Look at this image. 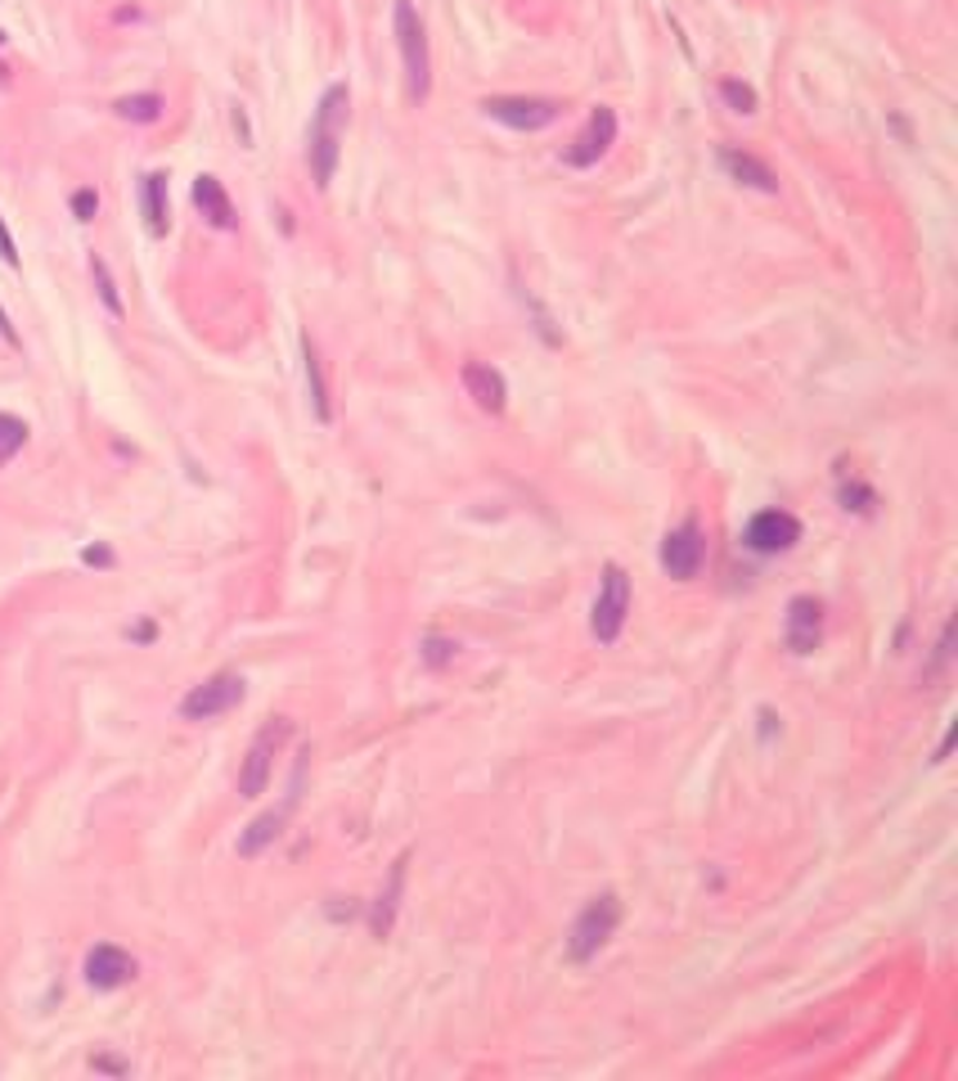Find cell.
<instances>
[{"label":"cell","instance_id":"9a60e30c","mask_svg":"<svg viewBox=\"0 0 958 1081\" xmlns=\"http://www.w3.org/2000/svg\"><path fill=\"white\" fill-rule=\"evenodd\" d=\"M721 167L739 181V185H747V189H761V194H779V176H774V167L770 163H761L756 154H747V149H721Z\"/></svg>","mask_w":958,"mask_h":1081},{"label":"cell","instance_id":"d6986e66","mask_svg":"<svg viewBox=\"0 0 958 1081\" xmlns=\"http://www.w3.org/2000/svg\"><path fill=\"white\" fill-rule=\"evenodd\" d=\"M302 361H306V392H311V410H315V419H320V423H329V419H333V410H329V383H324V366H320V352H315V343H311V339H302Z\"/></svg>","mask_w":958,"mask_h":1081},{"label":"cell","instance_id":"d6a6232c","mask_svg":"<svg viewBox=\"0 0 958 1081\" xmlns=\"http://www.w3.org/2000/svg\"><path fill=\"white\" fill-rule=\"evenodd\" d=\"M0 46H6V32H0Z\"/></svg>","mask_w":958,"mask_h":1081},{"label":"cell","instance_id":"ba28073f","mask_svg":"<svg viewBox=\"0 0 958 1081\" xmlns=\"http://www.w3.org/2000/svg\"><path fill=\"white\" fill-rule=\"evenodd\" d=\"M302 776H306V752H302V762H297V771H293V789H289V798H284L275 811L257 816L244 834H238V843H234L238 856H262V851L284 834V825H289V816H293V807H297V798H302Z\"/></svg>","mask_w":958,"mask_h":1081},{"label":"cell","instance_id":"4fadbf2b","mask_svg":"<svg viewBox=\"0 0 958 1081\" xmlns=\"http://www.w3.org/2000/svg\"><path fill=\"white\" fill-rule=\"evenodd\" d=\"M783 640L792 654H814V649L823 644V604L814 595H796L788 604V626H783Z\"/></svg>","mask_w":958,"mask_h":1081},{"label":"cell","instance_id":"3957f363","mask_svg":"<svg viewBox=\"0 0 958 1081\" xmlns=\"http://www.w3.org/2000/svg\"><path fill=\"white\" fill-rule=\"evenodd\" d=\"M617 924H622V897H617V893H598V897L585 902V910L576 915V924H571V933H567V955H571L576 964L594 960L598 951H604V946L613 942Z\"/></svg>","mask_w":958,"mask_h":1081},{"label":"cell","instance_id":"5bb4252c","mask_svg":"<svg viewBox=\"0 0 958 1081\" xmlns=\"http://www.w3.org/2000/svg\"><path fill=\"white\" fill-rule=\"evenodd\" d=\"M463 392L482 406L487 415H500L505 406H509V383H505V374L496 370V366H487V361H463Z\"/></svg>","mask_w":958,"mask_h":1081},{"label":"cell","instance_id":"7a4b0ae2","mask_svg":"<svg viewBox=\"0 0 958 1081\" xmlns=\"http://www.w3.org/2000/svg\"><path fill=\"white\" fill-rule=\"evenodd\" d=\"M392 28H397L401 64H405V90H410L414 104H423L428 90H432V55H428V28H423V19L414 10V0H397Z\"/></svg>","mask_w":958,"mask_h":1081},{"label":"cell","instance_id":"484cf974","mask_svg":"<svg viewBox=\"0 0 958 1081\" xmlns=\"http://www.w3.org/2000/svg\"><path fill=\"white\" fill-rule=\"evenodd\" d=\"M842 505H847V509L869 514V509H873V491H869V487H860V483H856V487H842Z\"/></svg>","mask_w":958,"mask_h":1081},{"label":"cell","instance_id":"d4e9b609","mask_svg":"<svg viewBox=\"0 0 958 1081\" xmlns=\"http://www.w3.org/2000/svg\"><path fill=\"white\" fill-rule=\"evenodd\" d=\"M72 212H77V222H95L99 194H95V189H77V194H72Z\"/></svg>","mask_w":958,"mask_h":1081},{"label":"cell","instance_id":"f1b7e54d","mask_svg":"<svg viewBox=\"0 0 958 1081\" xmlns=\"http://www.w3.org/2000/svg\"><path fill=\"white\" fill-rule=\"evenodd\" d=\"M90 1063H95L99 1072H113V1077H127V1063H123V1059H113V1054H95Z\"/></svg>","mask_w":958,"mask_h":1081},{"label":"cell","instance_id":"4316f807","mask_svg":"<svg viewBox=\"0 0 958 1081\" xmlns=\"http://www.w3.org/2000/svg\"><path fill=\"white\" fill-rule=\"evenodd\" d=\"M0 262L19 271V249H14V235H10V226H6V216H0Z\"/></svg>","mask_w":958,"mask_h":1081},{"label":"cell","instance_id":"44dd1931","mask_svg":"<svg viewBox=\"0 0 958 1081\" xmlns=\"http://www.w3.org/2000/svg\"><path fill=\"white\" fill-rule=\"evenodd\" d=\"M23 447H28V423H23L19 415H6V410H0V469H6Z\"/></svg>","mask_w":958,"mask_h":1081},{"label":"cell","instance_id":"30bf717a","mask_svg":"<svg viewBox=\"0 0 958 1081\" xmlns=\"http://www.w3.org/2000/svg\"><path fill=\"white\" fill-rule=\"evenodd\" d=\"M613 145H617V114H613L608 104H598L594 114H589V123L580 127V136L563 149V163L567 167H594Z\"/></svg>","mask_w":958,"mask_h":1081},{"label":"cell","instance_id":"ac0fdd59","mask_svg":"<svg viewBox=\"0 0 958 1081\" xmlns=\"http://www.w3.org/2000/svg\"><path fill=\"white\" fill-rule=\"evenodd\" d=\"M140 212H145L149 235L163 240L167 226H172V216H167V172H149V176L140 181Z\"/></svg>","mask_w":958,"mask_h":1081},{"label":"cell","instance_id":"e0dca14e","mask_svg":"<svg viewBox=\"0 0 958 1081\" xmlns=\"http://www.w3.org/2000/svg\"><path fill=\"white\" fill-rule=\"evenodd\" d=\"M405 870H410V856H397L392 875H388V888L379 893V902H374V910H370V928H374V937H388L392 924H397V906H401V893H405Z\"/></svg>","mask_w":958,"mask_h":1081},{"label":"cell","instance_id":"8fae6325","mask_svg":"<svg viewBox=\"0 0 958 1081\" xmlns=\"http://www.w3.org/2000/svg\"><path fill=\"white\" fill-rule=\"evenodd\" d=\"M796 540H801V523L788 509H761L743 532V546L756 551V555H783V551L796 546Z\"/></svg>","mask_w":958,"mask_h":1081},{"label":"cell","instance_id":"603a6c76","mask_svg":"<svg viewBox=\"0 0 958 1081\" xmlns=\"http://www.w3.org/2000/svg\"><path fill=\"white\" fill-rule=\"evenodd\" d=\"M721 99L734 108V114H756V90L747 81H739V77H725L721 81Z\"/></svg>","mask_w":958,"mask_h":1081},{"label":"cell","instance_id":"cb8c5ba5","mask_svg":"<svg viewBox=\"0 0 958 1081\" xmlns=\"http://www.w3.org/2000/svg\"><path fill=\"white\" fill-rule=\"evenodd\" d=\"M454 640H446V635H423V663L428 668H446L450 659H454Z\"/></svg>","mask_w":958,"mask_h":1081},{"label":"cell","instance_id":"9c48e42d","mask_svg":"<svg viewBox=\"0 0 958 1081\" xmlns=\"http://www.w3.org/2000/svg\"><path fill=\"white\" fill-rule=\"evenodd\" d=\"M702 559H706V536H702V527L693 518L680 523L675 532H666V540H662V568H666V577L693 582L702 573Z\"/></svg>","mask_w":958,"mask_h":1081},{"label":"cell","instance_id":"83f0119b","mask_svg":"<svg viewBox=\"0 0 958 1081\" xmlns=\"http://www.w3.org/2000/svg\"><path fill=\"white\" fill-rule=\"evenodd\" d=\"M81 559H86L90 568H108V564H113V551H108V546H86Z\"/></svg>","mask_w":958,"mask_h":1081},{"label":"cell","instance_id":"6da1fadb","mask_svg":"<svg viewBox=\"0 0 958 1081\" xmlns=\"http://www.w3.org/2000/svg\"><path fill=\"white\" fill-rule=\"evenodd\" d=\"M346 108H351V95L342 81H333L320 104H315V118H311V145H306V158H311V181L320 189L333 185L338 176V158H342V136H346Z\"/></svg>","mask_w":958,"mask_h":1081},{"label":"cell","instance_id":"7402d4cb","mask_svg":"<svg viewBox=\"0 0 958 1081\" xmlns=\"http://www.w3.org/2000/svg\"><path fill=\"white\" fill-rule=\"evenodd\" d=\"M90 275H95V289H99V302L108 306V315H113V320H123L127 306H123V298H117V284H113L108 262H104V257H90Z\"/></svg>","mask_w":958,"mask_h":1081},{"label":"cell","instance_id":"1f68e13d","mask_svg":"<svg viewBox=\"0 0 958 1081\" xmlns=\"http://www.w3.org/2000/svg\"><path fill=\"white\" fill-rule=\"evenodd\" d=\"M131 640H154V622H145V626H131Z\"/></svg>","mask_w":958,"mask_h":1081},{"label":"cell","instance_id":"7c38bea8","mask_svg":"<svg viewBox=\"0 0 958 1081\" xmlns=\"http://www.w3.org/2000/svg\"><path fill=\"white\" fill-rule=\"evenodd\" d=\"M136 973H140L136 955L123 951V946H113V942H99V946H90V955H86V983H90L95 992H117V987H127V983L136 978Z\"/></svg>","mask_w":958,"mask_h":1081},{"label":"cell","instance_id":"2e32d148","mask_svg":"<svg viewBox=\"0 0 958 1081\" xmlns=\"http://www.w3.org/2000/svg\"><path fill=\"white\" fill-rule=\"evenodd\" d=\"M194 203H198V212L207 216L216 231H234L238 226V212H234V203H229V194H225V185L216 176H198L194 181Z\"/></svg>","mask_w":958,"mask_h":1081},{"label":"cell","instance_id":"5b68a950","mask_svg":"<svg viewBox=\"0 0 958 1081\" xmlns=\"http://www.w3.org/2000/svg\"><path fill=\"white\" fill-rule=\"evenodd\" d=\"M626 613H630V577L622 564H608L604 568V582H598V600H594V640L598 644H613L626 626Z\"/></svg>","mask_w":958,"mask_h":1081},{"label":"cell","instance_id":"ffe728a7","mask_svg":"<svg viewBox=\"0 0 958 1081\" xmlns=\"http://www.w3.org/2000/svg\"><path fill=\"white\" fill-rule=\"evenodd\" d=\"M163 95H154V90H145V95H123L113 104V114L123 118V123H158L163 118Z\"/></svg>","mask_w":958,"mask_h":1081},{"label":"cell","instance_id":"8992f818","mask_svg":"<svg viewBox=\"0 0 958 1081\" xmlns=\"http://www.w3.org/2000/svg\"><path fill=\"white\" fill-rule=\"evenodd\" d=\"M248 694V681L238 672H221V676H207L203 685H194L185 699H180V717L185 721H212V717H225L244 703Z\"/></svg>","mask_w":958,"mask_h":1081},{"label":"cell","instance_id":"4dcf8cb0","mask_svg":"<svg viewBox=\"0 0 958 1081\" xmlns=\"http://www.w3.org/2000/svg\"><path fill=\"white\" fill-rule=\"evenodd\" d=\"M774 725H779V717H774L770 708H761V739H770V734H774Z\"/></svg>","mask_w":958,"mask_h":1081},{"label":"cell","instance_id":"277c9868","mask_svg":"<svg viewBox=\"0 0 958 1081\" xmlns=\"http://www.w3.org/2000/svg\"><path fill=\"white\" fill-rule=\"evenodd\" d=\"M289 734H293V721L289 717H271L257 730V739H253V748L244 757V771H238V793H244V798H262L266 793L271 771H275V752L284 748Z\"/></svg>","mask_w":958,"mask_h":1081},{"label":"cell","instance_id":"52a82bcc","mask_svg":"<svg viewBox=\"0 0 958 1081\" xmlns=\"http://www.w3.org/2000/svg\"><path fill=\"white\" fill-rule=\"evenodd\" d=\"M482 114L514 132H540L563 114V104L545 99V95H491V99H482Z\"/></svg>","mask_w":958,"mask_h":1081},{"label":"cell","instance_id":"f546056e","mask_svg":"<svg viewBox=\"0 0 958 1081\" xmlns=\"http://www.w3.org/2000/svg\"><path fill=\"white\" fill-rule=\"evenodd\" d=\"M0 339H6L10 348H23L19 334H14V324H10V315H6V306H0Z\"/></svg>","mask_w":958,"mask_h":1081}]
</instances>
